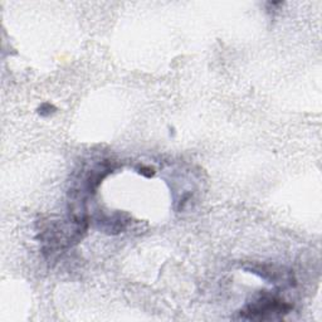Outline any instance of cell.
Instances as JSON below:
<instances>
[{
    "label": "cell",
    "mask_w": 322,
    "mask_h": 322,
    "mask_svg": "<svg viewBox=\"0 0 322 322\" xmlns=\"http://www.w3.org/2000/svg\"><path fill=\"white\" fill-rule=\"evenodd\" d=\"M291 310H292V306L287 303L280 296L263 291L243 310L239 311V317L243 320L265 321V320L281 319L289 313Z\"/></svg>",
    "instance_id": "1"
},
{
    "label": "cell",
    "mask_w": 322,
    "mask_h": 322,
    "mask_svg": "<svg viewBox=\"0 0 322 322\" xmlns=\"http://www.w3.org/2000/svg\"><path fill=\"white\" fill-rule=\"evenodd\" d=\"M97 223H98L99 228L102 229V230L114 234V233L122 232L126 228L129 219L124 218L120 214H114L112 217H109V215H103L102 218L99 217Z\"/></svg>",
    "instance_id": "2"
},
{
    "label": "cell",
    "mask_w": 322,
    "mask_h": 322,
    "mask_svg": "<svg viewBox=\"0 0 322 322\" xmlns=\"http://www.w3.org/2000/svg\"><path fill=\"white\" fill-rule=\"evenodd\" d=\"M55 112H56V107L53 105H51V103H43L39 109H38V114H39L40 116H43V117H45V116H51V114H55Z\"/></svg>",
    "instance_id": "3"
},
{
    "label": "cell",
    "mask_w": 322,
    "mask_h": 322,
    "mask_svg": "<svg viewBox=\"0 0 322 322\" xmlns=\"http://www.w3.org/2000/svg\"><path fill=\"white\" fill-rule=\"evenodd\" d=\"M139 172L141 175H144V176H148V178H151V176L155 174L154 169L149 168V166H141V168H140Z\"/></svg>",
    "instance_id": "4"
}]
</instances>
